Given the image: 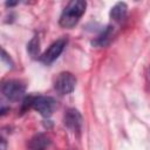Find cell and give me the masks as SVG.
Wrapping results in <instances>:
<instances>
[{"label": "cell", "mask_w": 150, "mask_h": 150, "mask_svg": "<svg viewBox=\"0 0 150 150\" xmlns=\"http://www.w3.org/2000/svg\"><path fill=\"white\" fill-rule=\"evenodd\" d=\"M87 7V2L83 0H71L68 2V5L62 11L59 23L63 28H73L81 16L84 14Z\"/></svg>", "instance_id": "1"}, {"label": "cell", "mask_w": 150, "mask_h": 150, "mask_svg": "<svg viewBox=\"0 0 150 150\" xmlns=\"http://www.w3.org/2000/svg\"><path fill=\"white\" fill-rule=\"evenodd\" d=\"M1 91L4 96L9 101H19L23 97L26 93V84L21 80H7L1 86Z\"/></svg>", "instance_id": "2"}, {"label": "cell", "mask_w": 150, "mask_h": 150, "mask_svg": "<svg viewBox=\"0 0 150 150\" xmlns=\"http://www.w3.org/2000/svg\"><path fill=\"white\" fill-rule=\"evenodd\" d=\"M32 108L43 117H49L56 109V101L50 96H34Z\"/></svg>", "instance_id": "3"}, {"label": "cell", "mask_w": 150, "mask_h": 150, "mask_svg": "<svg viewBox=\"0 0 150 150\" xmlns=\"http://www.w3.org/2000/svg\"><path fill=\"white\" fill-rule=\"evenodd\" d=\"M76 86V77L69 71H62L54 81V89L60 95H68L73 93Z\"/></svg>", "instance_id": "4"}, {"label": "cell", "mask_w": 150, "mask_h": 150, "mask_svg": "<svg viewBox=\"0 0 150 150\" xmlns=\"http://www.w3.org/2000/svg\"><path fill=\"white\" fill-rule=\"evenodd\" d=\"M66 43H67V40L64 38H61V39H57L56 41H54L40 56V60L42 63L45 64H50L53 63L60 55L61 53L63 52L64 47H66Z\"/></svg>", "instance_id": "5"}, {"label": "cell", "mask_w": 150, "mask_h": 150, "mask_svg": "<svg viewBox=\"0 0 150 150\" xmlns=\"http://www.w3.org/2000/svg\"><path fill=\"white\" fill-rule=\"evenodd\" d=\"M63 123L64 125L73 132L79 134L82 128V116L79 110L70 108L66 111L64 117H63Z\"/></svg>", "instance_id": "6"}, {"label": "cell", "mask_w": 150, "mask_h": 150, "mask_svg": "<svg viewBox=\"0 0 150 150\" xmlns=\"http://www.w3.org/2000/svg\"><path fill=\"white\" fill-rule=\"evenodd\" d=\"M114 38V27L112 26H107L93 41L91 45L95 47H105L107 45L110 43V41Z\"/></svg>", "instance_id": "7"}, {"label": "cell", "mask_w": 150, "mask_h": 150, "mask_svg": "<svg viewBox=\"0 0 150 150\" xmlns=\"http://www.w3.org/2000/svg\"><path fill=\"white\" fill-rule=\"evenodd\" d=\"M50 144V139L45 134H36L34 135L28 143V146L32 150H46Z\"/></svg>", "instance_id": "8"}, {"label": "cell", "mask_w": 150, "mask_h": 150, "mask_svg": "<svg viewBox=\"0 0 150 150\" xmlns=\"http://www.w3.org/2000/svg\"><path fill=\"white\" fill-rule=\"evenodd\" d=\"M128 6L125 2H117L110 9V18L115 22H121L127 15Z\"/></svg>", "instance_id": "9"}, {"label": "cell", "mask_w": 150, "mask_h": 150, "mask_svg": "<svg viewBox=\"0 0 150 150\" xmlns=\"http://www.w3.org/2000/svg\"><path fill=\"white\" fill-rule=\"evenodd\" d=\"M27 52H28V54L33 59H36V57L41 56L40 55V40H39V36L38 35L33 36L30 39V41L28 42V45H27Z\"/></svg>", "instance_id": "10"}, {"label": "cell", "mask_w": 150, "mask_h": 150, "mask_svg": "<svg viewBox=\"0 0 150 150\" xmlns=\"http://www.w3.org/2000/svg\"><path fill=\"white\" fill-rule=\"evenodd\" d=\"M1 60H2V62H5L9 68H13V66H14V63H13V61H12V59L9 57V55L6 53V50L2 48L1 49Z\"/></svg>", "instance_id": "11"}, {"label": "cell", "mask_w": 150, "mask_h": 150, "mask_svg": "<svg viewBox=\"0 0 150 150\" xmlns=\"http://www.w3.org/2000/svg\"><path fill=\"white\" fill-rule=\"evenodd\" d=\"M15 5H18V1H12V2L7 1V2H6V6H9V7H12V6H15Z\"/></svg>", "instance_id": "12"}]
</instances>
